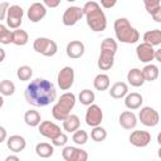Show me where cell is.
<instances>
[{
	"mask_svg": "<svg viewBox=\"0 0 161 161\" xmlns=\"http://www.w3.org/2000/svg\"><path fill=\"white\" fill-rule=\"evenodd\" d=\"M25 101L34 107H45L55 101L57 91L54 84L44 78L33 79L24 91Z\"/></svg>",
	"mask_w": 161,
	"mask_h": 161,
	"instance_id": "1",
	"label": "cell"
},
{
	"mask_svg": "<svg viewBox=\"0 0 161 161\" xmlns=\"http://www.w3.org/2000/svg\"><path fill=\"white\" fill-rule=\"evenodd\" d=\"M83 15L86 18L87 25L89 26V29L92 31L99 33L106 30L107 28V18L106 14L103 13L101 5L97 1H87L83 5Z\"/></svg>",
	"mask_w": 161,
	"mask_h": 161,
	"instance_id": "2",
	"label": "cell"
},
{
	"mask_svg": "<svg viewBox=\"0 0 161 161\" xmlns=\"http://www.w3.org/2000/svg\"><path fill=\"white\" fill-rule=\"evenodd\" d=\"M114 28V35L118 42L125 44H135L140 39L138 30L131 25L130 20L127 18H118L114 20L113 24Z\"/></svg>",
	"mask_w": 161,
	"mask_h": 161,
	"instance_id": "3",
	"label": "cell"
},
{
	"mask_svg": "<svg viewBox=\"0 0 161 161\" xmlns=\"http://www.w3.org/2000/svg\"><path fill=\"white\" fill-rule=\"evenodd\" d=\"M75 96L72 92H65L63 93L58 102L53 106L52 108V116L57 121H63L68 114H70V111L75 106Z\"/></svg>",
	"mask_w": 161,
	"mask_h": 161,
	"instance_id": "4",
	"label": "cell"
},
{
	"mask_svg": "<svg viewBox=\"0 0 161 161\" xmlns=\"http://www.w3.org/2000/svg\"><path fill=\"white\" fill-rule=\"evenodd\" d=\"M33 48L36 53L44 55V57H53L58 52V45L54 40L49 38H36L33 43Z\"/></svg>",
	"mask_w": 161,
	"mask_h": 161,
	"instance_id": "5",
	"label": "cell"
},
{
	"mask_svg": "<svg viewBox=\"0 0 161 161\" xmlns=\"http://www.w3.org/2000/svg\"><path fill=\"white\" fill-rule=\"evenodd\" d=\"M24 10L20 5H10L6 13V25L10 29H18L20 28L23 23Z\"/></svg>",
	"mask_w": 161,
	"mask_h": 161,
	"instance_id": "6",
	"label": "cell"
},
{
	"mask_svg": "<svg viewBox=\"0 0 161 161\" xmlns=\"http://www.w3.org/2000/svg\"><path fill=\"white\" fill-rule=\"evenodd\" d=\"M138 119L146 127H155L160 122V114L155 108L146 106L142 107L141 111L138 112Z\"/></svg>",
	"mask_w": 161,
	"mask_h": 161,
	"instance_id": "7",
	"label": "cell"
},
{
	"mask_svg": "<svg viewBox=\"0 0 161 161\" xmlns=\"http://www.w3.org/2000/svg\"><path fill=\"white\" fill-rule=\"evenodd\" d=\"M57 83H58V87L62 89V91H68L70 89V87L73 86L74 83V69L69 65L67 67H63L59 73H58V77H57Z\"/></svg>",
	"mask_w": 161,
	"mask_h": 161,
	"instance_id": "8",
	"label": "cell"
},
{
	"mask_svg": "<svg viewBox=\"0 0 161 161\" xmlns=\"http://www.w3.org/2000/svg\"><path fill=\"white\" fill-rule=\"evenodd\" d=\"M83 9L80 6H69L65 9V11L63 13V16H62V21L65 26H73L75 25L82 18H83Z\"/></svg>",
	"mask_w": 161,
	"mask_h": 161,
	"instance_id": "9",
	"label": "cell"
},
{
	"mask_svg": "<svg viewBox=\"0 0 161 161\" xmlns=\"http://www.w3.org/2000/svg\"><path fill=\"white\" fill-rule=\"evenodd\" d=\"M87 111H86V116H84V121L89 127H94L101 125L102 119H103V112L99 106L92 103L89 106H87Z\"/></svg>",
	"mask_w": 161,
	"mask_h": 161,
	"instance_id": "10",
	"label": "cell"
},
{
	"mask_svg": "<svg viewBox=\"0 0 161 161\" xmlns=\"http://www.w3.org/2000/svg\"><path fill=\"white\" fill-rule=\"evenodd\" d=\"M62 156L65 161H87L88 160L87 151L75 146H64L62 151Z\"/></svg>",
	"mask_w": 161,
	"mask_h": 161,
	"instance_id": "11",
	"label": "cell"
},
{
	"mask_svg": "<svg viewBox=\"0 0 161 161\" xmlns=\"http://www.w3.org/2000/svg\"><path fill=\"white\" fill-rule=\"evenodd\" d=\"M128 140H130V143L135 147H146L151 142V133L147 131L136 130L131 132Z\"/></svg>",
	"mask_w": 161,
	"mask_h": 161,
	"instance_id": "12",
	"label": "cell"
},
{
	"mask_svg": "<svg viewBox=\"0 0 161 161\" xmlns=\"http://www.w3.org/2000/svg\"><path fill=\"white\" fill-rule=\"evenodd\" d=\"M26 15L31 23H39L47 15V6L43 3H34L29 6Z\"/></svg>",
	"mask_w": 161,
	"mask_h": 161,
	"instance_id": "13",
	"label": "cell"
},
{
	"mask_svg": "<svg viewBox=\"0 0 161 161\" xmlns=\"http://www.w3.org/2000/svg\"><path fill=\"white\" fill-rule=\"evenodd\" d=\"M38 131H39V133L42 136H44V137H47L49 140L54 138L55 136H58L62 132L60 127L57 123L52 122V121H43V122H40L38 125Z\"/></svg>",
	"mask_w": 161,
	"mask_h": 161,
	"instance_id": "14",
	"label": "cell"
},
{
	"mask_svg": "<svg viewBox=\"0 0 161 161\" xmlns=\"http://www.w3.org/2000/svg\"><path fill=\"white\" fill-rule=\"evenodd\" d=\"M136 55L138 58V60H141L142 63H148L151 60H153V55H155V49L151 44L148 43H141L137 45L136 48Z\"/></svg>",
	"mask_w": 161,
	"mask_h": 161,
	"instance_id": "15",
	"label": "cell"
},
{
	"mask_svg": "<svg viewBox=\"0 0 161 161\" xmlns=\"http://www.w3.org/2000/svg\"><path fill=\"white\" fill-rule=\"evenodd\" d=\"M84 50H86V47L80 40H72L67 44V48H65L67 57L70 59L80 58L84 54Z\"/></svg>",
	"mask_w": 161,
	"mask_h": 161,
	"instance_id": "16",
	"label": "cell"
},
{
	"mask_svg": "<svg viewBox=\"0 0 161 161\" xmlns=\"http://www.w3.org/2000/svg\"><path fill=\"white\" fill-rule=\"evenodd\" d=\"M118 122L122 128L133 130L137 126V117L132 111H123L118 117Z\"/></svg>",
	"mask_w": 161,
	"mask_h": 161,
	"instance_id": "17",
	"label": "cell"
},
{
	"mask_svg": "<svg viewBox=\"0 0 161 161\" xmlns=\"http://www.w3.org/2000/svg\"><path fill=\"white\" fill-rule=\"evenodd\" d=\"M125 106L130 109V111H135L141 108L142 103H143V98L140 93L137 92H132V93H127L125 97Z\"/></svg>",
	"mask_w": 161,
	"mask_h": 161,
	"instance_id": "18",
	"label": "cell"
},
{
	"mask_svg": "<svg viewBox=\"0 0 161 161\" xmlns=\"http://www.w3.org/2000/svg\"><path fill=\"white\" fill-rule=\"evenodd\" d=\"M6 146L13 152H20V151H23L26 147V141L20 135H13V136H10L8 138Z\"/></svg>",
	"mask_w": 161,
	"mask_h": 161,
	"instance_id": "19",
	"label": "cell"
},
{
	"mask_svg": "<svg viewBox=\"0 0 161 161\" xmlns=\"http://www.w3.org/2000/svg\"><path fill=\"white\" fill-rule=\"evenodd\" d=\"M127 80H128V83L132 87H136V88L143 86V83L146 82L145 78H143L142 70L140 68H132V69H130L128 73H127Z\"/></svg>",
	"mask_w": 161,
	"mask_h": 161,
	"instance_id": "20",
	"label": "cell"
},
{
	"mask_svg": "<svg viewBox=\"0 0 161 161\" xmlns=\"http://www.w3.org/2000/svg\"><path fill=\"white\" fill-rule=\"evenodd\" d=\"M128 93V86L125 82H116L109 88V96L114 99H121Z\"/></svg>",
	"mask_w": 161,
	"mask_h": 161,
	"instance_id": "21",
	"label": "cell"
},
{
	"mask_svg": "<svg viewBox=\"0 0 161 161\" xmlns=\"http://www.w3.org/2000/svg\"><path fill=\"white\" fill-rule=\"evenodd\" d=\"M62 122H63V130L65 132H69V133L70 132L73 133L80 126V121H79V117L77 114H68Z\"/></svg>",
	"mask_w": 161,
	"mask_h": 161,
	"instance_id": "22",
	"label": "cell"
},
{
	"mask_svg": "<svg viewBox=\"0 0 161 161\" xmlns=\"http://www.w3.org/2000/svg\"><path fill=\"white\" fill-rule=\"evenodd\" d=\"M29 40V35L25 30L18 28V29H14L13 30V34H11V43L18 45V47H23L28 43Z\"/></svg>",
	"mask_w": 161,
	"mask_h": 161,
	"instance_id": "23",
	"label": "cell"
},
{
	"mask_svg": "<svg viewBox=\"0 0 161 161\" xmlns=\"http://www.w3.org/2000/svg\"><path fill=\"white\" fill-rule=\"evenodd\" d=\"M109 84H111V79H109V77H108L107 74H104V73L97 74V75L94 77V79H93V87H94L97 91H99V92L107 91V89L109 88Z\"/></svg>",
	"mask_w": 161,
	"mask_h": 161,
	"instance_id": "24",
	"label": "cell"
},
{
	"mask_svg": "<svg viewBox=\"0 0 161 161\" xmlns=\"http://www.w3.org/2000/svg\"><path fill=\"white\" fill-rule=\"evenodd\" d=\"M114 64V55L106 54V53H99L97 65L101 70H109Z\"/></svg>",
	"mask_w": 161,
	"mask_h": 161,
	"instance_id": "25",
	"label": "cell"
},
{
	"mask_svg": "<svg viewBox=\"0 0 161 161\" xmlns=\"http://www.w3.org/2000/svg\"><path fill=\"white\" fill-rule=\"evenodd\" d=\"M141 70H142V74H143V78H145L146 82H153V80H156L158 78V74H160L158 67L155 65V64H147Z\"/></svg>",
	"mask_w": 161,
	"mask_h": 161,
	"instance_id": "26",
	"label": "cell"
},
{
	"mask_svg": "<svg viewBox=\"0 0 161 161\" xmlns=\"http://www.w3.org/2000/svg\"><path fill=\"white\" fill-rule=\"evenodd\" d=\"M143 42L151 44L152 47L160 45L161 44V30L160 29H153L148 30L143 34Z\"/></svg>",
	"mask_w": 161,
	"mask_h": 161,
	"instance_id": "27",
	"label": "cell"
},
{
	"mask_svg": "<svg viewBox=\"0 0 161 161\" xmlns=\"http://www.w3.org/2000/svg\"><path fill=\"white\" fill-rule=\"evenodd\" d=\"M118 49L117 42L112 38H104L101 43V53H106V54H111V55H116Z\"/></svg>",
	"mask_w": 161,
	"mask_h": 161,
	"instance_id": "28",
	"label": "cell"
},
{
	"mask_svg": "<svg viewBox=\"0 0 161 161\" xmlns=\"http://www.w3.org/2000/svg\"><path fill=\"white\" fill-rule=\"evenodd\" d=\"M35 153L42 158H48L54 153V146L47 142H40L35 146Z\"/></svg>",
	"mask_w": 161,
	"mask_h": 161,
	"instance_id": "29",
	"label": "cell"
},
{
	"mask_svg": "<svg viewBox=\"0 0 161 161\" xmlns=\"http://www.w3.org/2000/svg\"><path fill=\"white\" fill-rule=\"evenodd\" d=\"M40 121H42L40 113L35 109H29L24 113V122L30 127H38Z\"/></svg>",
	"mask_w": 161,
	"mask_h": 161,
	"instance_id": "30",
	"label": "cell"
},
{
	"mask_svg": "<svg viewBox=\"0 0 161 161\" xmlns=\"http://www.w3.org/2000/svg\"><path fill=\"white\" fill-rule=\"evenodd\" d=\"M78 99H79V102H80L83 106H89V104L94 103L96 94H94L93 91L86 88V89L80 91V93H79V96H78Z\"/></svg>",
	"mask_w": 161,
	"mask_h": 161,
	"instance_id": "31",
	"label": "cell"
},
{
	"mask_svg": "<svg viewBox=\"0 0 161 161\" xmlns=\"http://www.w3.org/2000/svg\"><path fill=\"white\" fill-rule=\"evenodd\" d=\"M91 138L96 142H102L107 138V131L106 128H103L101 125L98 126H94L92 127V131H91Z\"/></svg>",
	"mask_w": 161,
	"mask_h": 161,
	"instance_id": "32",
	"label": "cell"
},
{
	"mask_svg": "<svg viewBox=\"0 0 161 161\" xmlns=\"http://www.w3.org/2000/svg\"><path fill=\"white\" fill-rule=\"evenodd\" d=\"M15 93V84L9 79H3L0 82V94L9 97Z\"/></svg>",
	"mask_w": 161,
	"mask_h": 161,
	"instance_id": "33",
	"label": "cell"
},
{
	"mask_svg": "<svg viewBox=\"0 0 161 161\" xmlns=\"http://www.w3.org/2000/svg\"><path fill=\"white\" fill-rule=\"evenodd\" d=\"M88 137H89V136H88V133H87L84 130L78 128V130H75V131L73 132L72 140H73V142H74L75 145L82 146V145H86V143H87Z\"/></svg>",
	"mask_w": 161,
	"mask_h": 161,
	"instance_id": "34",
	"label": "cell"
},
{
	"mask_svg": "<svg viewBox=\"0 0 161 161\" xmlns=\"http://www.w3.org/2000/svg\"><path fill=\"white\" fill-rule=\"evenodd\" d=\"M31 75H33V69L29 65H21L16 70V77L21 82H28L31 78Z\"/></svg>",
	"mask_w": 161,
	"mask_h": 161,
	"instance_id": "35",
	"label": "cell"
},
{
	"mask_svg": "<svg viewBox=\"0 0 161 161\" xmlns=\"http://www.w3.org/2000/svg\"><path fill=\"white\" fill-rule=\"evenodd\" d=\"M11 34L13 31L9 30V28L0 23V43L4 45H8L11 43Z\"/></svg>",
	"mask_w": 161,
	"mask_h": 161,
	"instance_id": "36",
	"label": "cell"
},
{
	"mask_svg": "<svg viewBox=\"0 0 161 161\" xmlns=\"http://www.w3.org/2000/svg\"><path fill=\"white\" fill-rule=\"evenodd\" d=\"M146 11L151 15L152 13H155L156 10L161 9V0H142Z\"/></svg>",
	"mask_w": 161,
	"mask_h": 161,
	"instance_id": "37",
	"label": "cell"
},
{
	"mask_svg": "<svg viewBox=\"0 0 161 161\" xmlns=\"http://www.w3.org/2000/svg\"><path fill=\"white\" fill-rule=\"evenodd\" d=\"M50 141H52L53 146L63 147V146H65V145H67V142H68V136H67L64 132H60L58 136H55V137H54V138H52Z\"/></svg>",
	"mask_w": 161,
	"mask_h": 161,
	"instance_id": "38",
	"label": "cell"
},
{
	"mask_svg": "<svg viewBox=\"0 0 161 161\" xmlns=\"http://www.w3.org/2000/svg\"><path fill=\"white\" fill-rule=\"evenodd\" d=\"M10 4L8 1H0V21L6 19V13L9 9Z\"/></svg>",
	"mask_w": 161,
	"mask_h": 161,
	"instance_id": "39",
	"label": "cell"
},
{
	"mask_svg": "<svg viewBox=\"0 0 161 161\" xmlns=\"http://www.w3.org/2000/svg\"><path fill=\"white\" fill-rule=\"evenodd\" d=\"M60 1H62V0H43V4H44L47 8L54 9V8H57V6L60 5Z\"/></svg>",
	"mask_w": 161,
	"mask_h": 161,
	"instance_id": "40",
	"label": "cell"
},
{
	"mask_svg": "<svg viewBox=\"0 0 161 161\" xmlns=\"http://www.w3.org/2000/svg\"><path fill=\"white\" fill-rule=\"evenodd\" d=\"M118 0H101V6L104 9H112Z\"/></svg>",
	"mask_w": 161,
	"mask_h": 161,
	"instance_id": "41",
	"label": "cell"
},
{
	"mask_svg": "<svg viewBox=\"0 0 161 161\" xmlns=\"http://www.w3.org/2000/svg\"><path fill=\"white\" fill-rule=\"evenodd\" d=\"M151 16L153 18V20H155L156 23H161V9L156 10L155 13H152V14H151Z\"/></svg>",
	"mask_w": 161,
	"mask_h": 161,
	"instance_id": "42",
	"label": "cell"
},
{
	"mask_svg": "<svg viewBox=\"0 0 161 161\" xmlns=\"http://www.w3.org/2000/svg\"><path fill=\"white\" fill-rule=\"evenodd\" d=\"M6 136H8L6 130H5L3 126H0V143H1V142H4V141L6 140Z\"/></svg>",
	"mask_w": 161,
	"mask_h": 161,
	"instance_id": "43",
	"label": "cell"
},
{
	"mask_svg": "<svg viewBox=\"0 0 161 161\" xmlns=\"http://www.w3.org/2000/svg\"><path fill=\"white\" fill-rule=\"evenodd\" d=\"M153 59L157 62H161V49H155V55Z\"/></svg>",
	"mask_w": 161,
	"mask_h": 161,
	"instance_id": "44",
	"label": "cell"
},
{
	"mask_svg": "<svg viewBox=\"0 0 161 161\" xmlns=\"http://www.w3.org/2000/svg\"><path fill=\"white\" fill-rule=\"evenodd\" d=\"M5 58H6V53L3 48H0V63H3L5 60Z\"/></svg>",
	"mask_w": 161,
	"mask_h": 161,
	"instance_id": "45",
	"label": "cell"
},
{
	"mask_svg": "<svg viewBox=\"0 0 161 161\" xmlns=\"http://www.w3.org/2000/svg\"><path fill=\"white\" fill-rule=\"evenodd\" d=\"M5 160H6V161H19V157H18V156H14V155H10V156H8Z\"/></svg>",
	"mask_w": 161,
	"mask_h": 161,
	"instance_id": "46",
	"label": "cell"
},
{
	"mask_svg": "<svg viewBox=\"0 0 161 161\" xmlns=\"http://www.w3.org/2000/svg\"><path fill=\"white\" fill-rule=\"evenodd\" d=\"M4 106V98H3V96L0 94V108Z\"/></svg>",
	"mask_w": 161,
	"mask_h": 161,
	"instance_id": "47",
	"label": "cell"
},
{
	"mask_svg": "<svg viewBox=\"0 0 161 161\" xmlns=\"http://www.w3.org/2000/svg\"><path fill=\"white\" fill-rule=\"evenodd\" d=\"M67 1H69V3H73V1H75V0H67Z\"/></svg>",
	"mask_w": 161,
	"mask_h": 161,
	"instance_id": "48",
	"label": "cell"
}]
</instances>
